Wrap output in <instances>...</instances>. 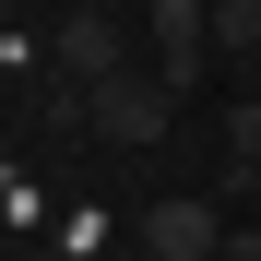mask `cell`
<instances>
[{"mask_svg": "<svg viewBox=\"0 0 261 261\" xmlns=\"http://www.w3.org/2000/svg\"><path fill=\"white\" fill-rule=\"evenodd\" d=\"M143 36H154V83L166 95L214 83V0H143Z\"/></svg>", "mask_w": 261, "mask_h": 261, "instance_id": "cell-1", "label": "cell"}, {"mask_svg": "<svg viewBox=\"0 0 261 261\" xmlns=\"http://www.w3.org/2000/svg\"><path fill=\"white\" fill-rule=\"evenodd\" d=\"M166 119H178V95H166L154 71H107V83H95V130H107L119 154H154Z\"/></svg>", "mask_w": 261, "mask_h": 261, "instance_id": "cell-2", "label": "cell"}, {"mask_svg": "<svg viewBox=\"0 0 261 261\" xmlns=\"http://www.w3.org/2000/svg\"><path fill=\"white\" fill-rule=\"evenodd\" d=\"M143 261H226V214L190 202V190L143 202Z\"/></svg>", "mask_w": 261, "mask_h": 261, "instance_id": "cell-3", "label": "cell"}, {"mask_svg": "<svg viewBox=\"0 0 261 261\" xmlns=\"http://www.w3.org/2000/svg\"><path fill=\"white\" fill-rule=\"evenodd\" d=\"M48 71H60V83L130 71V60H119V24H107V12H60V24H48Z\"/></svg>", "mask_w": 261, "mask_h": 261, "instance_id": "cell-4", "label": "cell"}, {"mask_svg": "<svg viewBox=\"0 0 261 261\" xmlns=\"http://www.w3.org/2000/svg\"><path fill=\"white\" fill-rule=\"evenodd\" d=\"M214 60H249L261 71V0H214Z\"/></svg>", "mask_w": 261, "mask_h": 261, "instance_id": "cell-5", "label": "cell"}, {"mask_svg": "<svg viewBox=\"0 0 261 261\" xmlns=\"http://www.w3.org/2000/svg\"><path fill=\"white\" fill-rule=\"evenodd\" d=\"M226 166H261V83L226 107ZM226 166H214V178H226Z\"/></svg>", "mask_w": 261, "mask_h": 261, "instance_id": "cell-6", "label": "cell"}, {"mask_svg": "<svg viewBox=\"0 0 261 261\" xmlns=\"http://www.w3.org/2000/svg\"><path fill=\"white\" fill-rule=\"evenodd\" d=\"M214 190H238V202H261V166H226V178H214Z\"/></svg>", "mask_w": 261, "mask_h": 261, "instance_id": "cell-7", "label": "cell"}, {"mask_svg": "<svg viewBox=\"0 0 261 261\" xmlns=\"http://www.w3.org/2000/svg\"><path fill=\"white\" fill-rule=\"evenodd\" d=\"M226 261H261V226H226Z\"/></svg>", "mask_w": 261, "mask_h": 261, "instance_id": "cell-8", "label": "cell"}]
</instances>
